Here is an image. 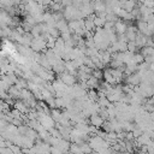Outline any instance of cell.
Returning <instances> with one entry per match:
<instances>
[{"instance_id": "1", "label": "cell", "mask_w": 154, "mask_h": 154, "mask_svg": "<svg viewBox=\"0 0 154 154\" xmlns=\"http://www.w3.org/2000/svg\"><path fill=\"white\" fill-rule=\"evenodd\" d=\"M59 78L63 81V83L65 84V85H67V87H75L76 84H77V77L76 76H73V75H71V73H69L67 71H65L64 73H61L60 76H59Z\"/></svg>"}, {"instance_id": "2", "label": "cell", "mask_w": 154, "mask_h": 154, "mask_svg": "<svg viewBox=\"0 0 154 154\" xmlns=\"http://www.w3.org/2000/svg\"><path fill=\"white\" fill-rule=\"evenodd\" d=\"M105 122L106 120H103L97 113H94V114H91L90 117H89V123H90V125H93V126H95V128H102V125L105 124Z\"/></svg>"}, {"instance_id": "5", "label": "cell", "mask_w": 154, "mask_h": 154, "mask_svg": "<svg viewBox=\"0 0 154 154\" xmlns=\"http://www.w3.org/2000/svg\"><path fill=\"white\" fill-rule=\"evenodd\" d=\"M81 149H82V153L83 154H90V153H93V148L90 147V144L88 142H84L83 144H81Z\"/></svg>"}, {"instance_id": "4", "label": "cell", "mask_w": 154, "mask_h": 154, "mask_svg": "<svg viewBox=\"0 0 154 154\" xmlns=\"http://www.w3.org/2000/svg\"><path fill=\"white\" fill-rule=\"evenodd\" d=\"M140 53L144 57V59L148 58V57H152V55H154V47H147L146 46V47L140 49Z\"/></svg>"}, {"instance_id": "3", "label": "cell", "mask_w": 154, "mask_h": 154, "mask_svg": "<svg viewBox=\"0 0 154 154\" xmlns=\"http://www.w3.org/2000/svg\"><path fill=\"white\" fill-rule=\"evenodd\" d=\"M126 30H128V25L124 20L119 19L117 23H116V26H114V31L117 32V35H125L126 34Z\"/></svg>"}, {"instance_id": "8", "label": "cell", "mask_w": 154, "mask_h": 154, "mask_svg": "<svg viewBox=\"0 0 154 154\" xmlns=\"http://www.w3.org/2000/svg\"><path fill=\"white\" fill-rule=\"evenodd\" d=\"M90 154H99V153H96V152H93V153H90Z\"/></svg>"}, {"instance_id": "6", "label": "cell", "mask_w": 154, "mask_h": 154, "mask_svg": "<svg viewBox=\"0 0 154 154\" xmlns=\"http://www.w3.org/2000/svg\"><path fill=\"white\" fill-rule=\"evenodd\" d=\"M134 63H135V64H137V65H140V64L144 63V57H143L140 52L135 53V54H134Z\"/></svg>"}, {"instance_id": "7", "label": "cell", "mask_w": 154, "mask_h": 154, "mask_svg": "<svg viewBox=\"0 0 154 154\" xmlns=\"http://www.w3.org/2000/svg\"><path fill=\"white\" fill-rule=\"evenodd\" d=\"M91 76H93V77H95V78H97V79L100 81L101 78H103V71H102V70H100V69H95V70H93Z\"/></svg>"}]
</instances>
